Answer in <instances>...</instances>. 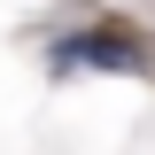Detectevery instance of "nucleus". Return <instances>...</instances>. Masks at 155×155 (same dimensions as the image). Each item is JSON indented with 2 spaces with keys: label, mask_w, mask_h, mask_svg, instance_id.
Returning <instances> with one entry per match:
<instances>
[{
  "label": "nucleus",
  "mask_w": 155,
  "mask_h": 155,
  "mask_svg": "<svg viewBox=\"0 0 155 155\" xmlns=\"http://www.w3.org/2000/svg\"><path fill=\"white\" fill-rule=\"evenodd\" d=\"M147 62H155V47L116 16H101V23H85V31L47 47V70H147Z\"/></svg>",
  "instance_id": "nucleus-1"
}]
</instances>
